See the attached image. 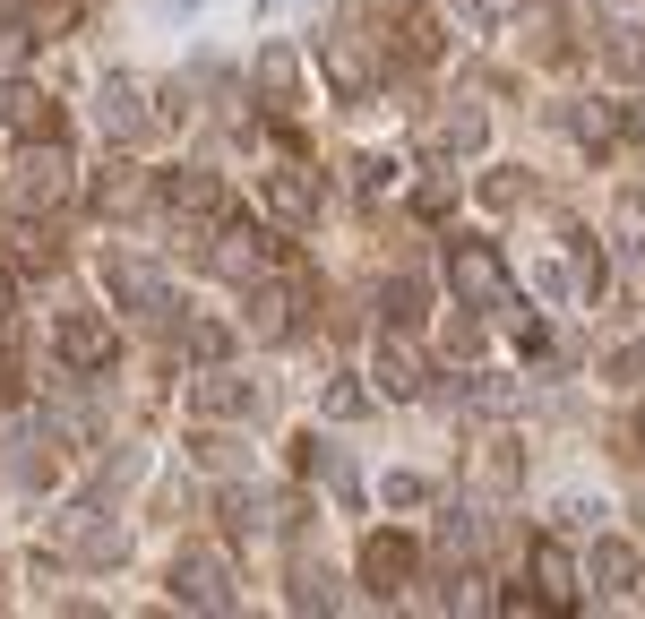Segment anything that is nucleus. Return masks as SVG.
<instances>
[{
  "label": "nucleus",
  "mask_w": 645,
  "mask_h": 619,
  "mask_svg": "<svg viewBox=\"0 0 645 619\" xmlns=\"http://www.w3.org/2000/svg\"><path fill=\"white\" fill-rule=\"evenodd\" d=\"M164 9H198V0H164Z\"/></svg>",
  "instance_id": "obj_1"
}]
</instances>
